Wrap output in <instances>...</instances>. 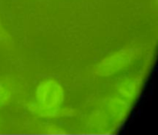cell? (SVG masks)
Segmentation results:
<instances>
[{
	"label": "cell",
	"instance_id": "2",
	"mask_svg": "<svg viewBox=\"0 0 158 135\" xmlns=\"http://www.w3.org/2000/svg\"><path fill=\"white\" fill-rule=\"evenodd\" d=\"M137 55L136 48L126 47L120 49L99 61L94 68V73L100 77H110L129 67Z\"/></svg>",
	"mask_w": 158,
	"mask_h": 135
},
{
	"label": "cell",
	"instance_id": "5",
	"mask_svg": "<svg viewBox=\"0 0 158 135\" xmlns=\"http://www.w3.org/2000/svg\"><path fill=\"white\" fill-rule=\"evenodd\" d=\"M12 98V91L5 83L0 81V107L7 105Z\"/></svg>",
	"mask_w": 158,
	"mask_h": 135
},
{
	"label": "cell",
	"instance_id": "4",
	"mask_svg": "<svg viewBox=\"0 0 158 135\" xmlns=\"http://www.w3.org/2000/svg\"><path fill=\"white\" fill-rule=\"evenodd\" d=\"M132 103L123 98L118 97L109 98L106 102L108 115L114 124H121L127 119L131 110Z\"/></svg>",
	"mask_w": 158,
	"mask_h": 135
},
{
	"label": "cell",
	"instance_id": "3",
	"mask_svg": "<svg viewBox=\"0 0 158 135\" xmlns=\"http://www.w3.org/2000/svg\"><path fill=\"white\" fill-rule=\"evenodd\" d=\"M146 72H148V68L140 72L139 71L120 81L117 87L118 96L131 103L137 99L144 84Z\"/></svg>",
	"mask_w": 158,
	"mask_h": 135
},
{
	"label": "cell",
	"instance_id": "1",
	"mask_svg": "<svg viewBox=\"0 0 158 135\" xmlns=\"http://www.w3.org/2000/svg\"><path fill=\"white\" fill-rule=\"evenodd\" d=\"M65 96V90L60 81L54 78H46L37 84L34 105L37 112L46 118L52 110L61 107Z\"/></svg>",
	"mask_w": 158,
	"mask_h": 135
}]
</instances>
